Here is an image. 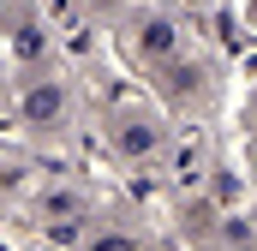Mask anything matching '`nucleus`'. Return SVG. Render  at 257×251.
Wrapping results in <instances>:
<instances>
[{
    "mask_svg": "<svg viewBox=\"0 0 257 251\" xmlns=\"http://www.w3.org/2000/svg\"><path fill=\"white\" fill-rule=\"evenodd\" d=\"M90 251H132V239H102V245H90Z\"/></svg>",
    "mask_w": 257,
    "mask_h": 251,
    "instance_id": "nucleus-1",
    "label": "nucleus"
}]
</instances>
